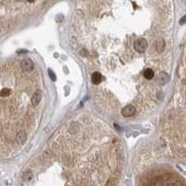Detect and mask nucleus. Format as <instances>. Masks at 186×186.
Wrapping results in <instances>:
<instances>
[{"label": "nucleus", "instance_id": "12", "mask_svg": "<svg viewBox=\"0 0 186 186\" xmlns=\"http://www.w3.org/2000/svg\"><path fill=\"white\" fill-rule=\"evenodd\" d=\"M49 76H50L51 80L55 81L56 80V76H55V75H54V73L51 71V70H49Z\"/></svg>", "mask_w": 186, "mask_h": 186}, {"label": "nucleus", "instance_id": "14", "mask_svg": "<svg viewBox=\"0 0 186 186\" xmlns=\"http://www.w3.org/2000/svg\"><path fill=\"white\" fill-rule=\"evenodd\" d=\"M181 23H184V17L182 19V22H181Z\"/></svg>", "mask_w": 186, "mask_h": 186}, {"label": "nucleus", "instance_id": "2", "mask_svg": "<svg viewBox=\"0 0 186 186\" xmlns=\"http://www.w3.org/2000/svg\"><path fill=\"white\" fill-rule=\"evenodd\" d=\"M33 67H34V63L31 59H24L21 61V68L22 71L29 72L33 69Z\"/></svg>", "mask_w": 186, "mask_h": 186}, {"label": "nucleus", "instance_id": "10", "mask_svg": "<svg viewBox=\"0 0 186 186\" xmlns=\"http://www.w3.org/2000/svg\"><path fill=\"white\" fill-rule=\"evenodd\" d=\"M10 94H11V89H10L4 88V89H2L1 90H0V96L3 97V98L9 97Z\"/></svg>", "mask_w": 186, "mask_h": 186}, {"label": "nucleus", "instance_id": "8", "mask_svg": "<svg viewBox=\"0 0 186 186\" xmlns=\"http://www.w3.org/2000/svg\"><path fill=\"white\" fill-rule=\"evenodd\" d=\"M102 78H103L102 75H100V73H98V72H95L94 74L92 75L91 80H92V83L94 85H98L100 81H102Z\"/></svg>", "mask_w": 186, "mask_h": 186}, {"label": "nucleus", "instance_id": "11", "mask_svg": "<svg viewBox=\"0 0 186 186\" xmlns=\"http://www.w3.org/2000/svg\"><path fill=\"white\" fill-rule=\"evenodd\" d=\"M32 178H33V173L30 170H27V171H25L22 174V179L24 181H30Z\"/></svg>", "mask_w": 186, "mask_h": 186}, {"label": "nucleus", "instance_id": "5", "mask_svg": "<svg viewBox=\"0 0 186 186\" xmlns=\"http://www.w3.org/2000/svg\"><path fill=\"white\" fill-rule=\"evenodd\" d=\"M168 80H169V76H168V75L166 74V73H164V72L160 73V74L157 75V77H156V81H157V83L160 84V85H164V84H166Z\"/></svg>", "mask_w": 186, "mask_h": 186}, {"label": "nucleus", "instance_id": "6", "mask_svg": "<svg viewBox=\"0 0 186 186\" xmlns=\"http://www.w3.org/2000/svg\"><path fill=\"white\" fill-rule=\"evenodd\" d=\"M26 139H27V135L24 131H19L16 135V141L19 144H23V142L26 141Z\"/></svg>", "mask_w": 186, "mask_h": 186}, {"label": "nucleus", "instance_id": "9", "mask_svg": "<svg viewBox=\"0 0 186 186\" xmlns=\"http://www.w3.org/2000/svg\"><path fill=\"white\" fill-rule=\"evenodd\" d=\"M154 73L153 70H152V69H150V68L146 69L145 71L143 72V76L145 77L146 79H148V80L152 79L153 77H154Z\"/></svg>", "mask_w": 186, "mask_h": 186}, {"label": "nucleus", "instance_id": "4", "mask_svg": "<svg viewBox=\"0 0 186 186\" xmlns=\"http://www.w3.org/2000/svg\"><path fill=\"white\" fill-rule=\"evenodd\" d=\"M41 98H42V91L40 89H36L33 94L32 98H31V103H32L34 106H36L40 103Z\"/></svg>", "mask_w": 186, "mask_h": 186}, {"label": "nucleus", "instance_id": "7", "mask_svg": "<svg viewBox=\"0 0 186 186\" xmlns=\"http://www.w3.org/2000/svg\"><path fill=\"white\" fill-rule=\"evenodd\" d=\"M154 48H156V50L157 52H162L165 49V41L160 38V39H157L154 43Z\"/></svg>", "mask_w": 186, "mask_h": 186}, {"label": "nucleus", "instance_id": "1", "mask_svg": "<svg viewBox=\"0 0 186 186\" xmlns=\"http://www.w3.org/2000/svg\"><path fill=\"white\" fill-rule=\"evenodd\" d=\"M147 46H148V43H147L144 38H139L134 43V49L139 53H142L146 50Z\"/></svg>", "mask_w": 186, "mask_h": 186}, {"label": "nucleus", "instance_id": "13", "mask_svg": "<svg viewBox=\"0 0 186 186\" xmlns=\"http://www.w3.org/2000/svg\"><path fill=\"white\" fill-rule=\"evenodd\" d=\"M168 186H177L176 184H174V183H170V184H168Z\"/></svg>", "mask_w": 186, "mask_h": 186}, {"label": "nucleus", "instance_id": "3", "mask_svg": "<svg viewBox=\"0 0 186 186\" xmlns=\"http://www.w3.org/2000/svg\"><path fill=\"white\" fill-rule=\"evenodd\" d=\"M136 112V109L133 105H127L126 107H124L122 109V114L125 117H129V116H132Z\"/></svg>", "mask_w": 186, "mask_h": 186}]
</instances>
